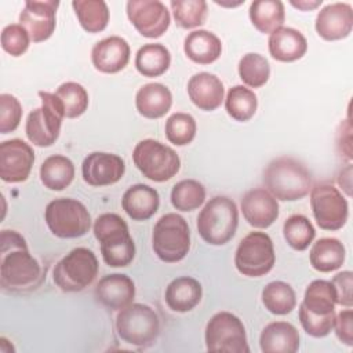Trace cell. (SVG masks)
<instances>
[{
	"mask_svg": "<svg viewBox=\"0 0 353 353\" xmlns=\"http://www.w3.org/2000/svg\"><path fill=\"white\" fill-rule=\"evenodd\" d=\"M117 335L132 346L152 345L160 332V319L154 309L143 303H131L119 310L116 317Z\"/></svg>",
	"mask_w": 353,
	"mask_h": 353,
	"instance_id": "obj_7",
	"label": "cell"
},
{
	"mask_svg": "<svg viewBox=\"0 0 353 353\" xmlns=\"http://www.w3.org/2000/svg\"><path fill=\"white\" fill-rule=\"evenodd\" d=\"M124 172V160L119 154L108 152H92L81 164L84 182L95 188L109 186L119 182Z\"/></svg>",
	"mask_w": 353,
	"mask_h": 353,
	"instance_id": "obj_17",
	"label": "cell"
},
{
	"mask_svg": "<svg viewBox=\"0 0 353 353\" xmlns=\"http://www.w3.org/2000/svg\"><path fill=\"white\" fill-rule=\"evenodd\" d=\"M240 207L244 219L258 229L269 228L279 218V203L265 188L245 192Z\"/></svg>",
	"mask_w": 353,
	"mask_h": 353,
	"instance_id": "obj_19",
	"label": "cell"
},
{
	"mask_svg": "<svg viewBox=\"0 0 353 353\" xmlns=\"http://www.w3.org/2000/svg\"><path fill=\"white\" fill-rule=\"evenodd\" d=\"M22 119V105L11 94L0 95V132L8 134L18 128Z\"/></svg>",
	"mask_w": 353,
	"mask_h": 353,
	"instance_id": "obj_44",
	"label": "cell"
},
{
	"mask_svg": "<svg viewBox=\"0 0 353 353\" xmlns=\"http://www.w3.org/2000/svg\"><path fill=\"white\" fill-rule=\"evenodd\" d=\"M98 259L85 247L73 248L54 268L52 279L65 292H79L87 288L98 274Z\"/></svg>",
	"mask_w": 353,
	"mask_h": 353,
	"instance_id": "obj_6",
	"label": "cell"
},
{
	"mask_svg": "<svg viewBox=\"0 0 353 353\" xmlns=\"http://www.w3.org/2000/svg\"><path fill=\"white\" fill-rule=\"evenodd\" d=\"M152 247L163 262L182 261L190 250V230L185 218L175 212L164 214L153 228Z\"/></svg>",
	"mask_w": 353,
	"mask_h": 353,
	"instance_id": "obj_5",
	"label": "cell"
},
{
	"mask_svg": "<svg viewBox=\"0 0 353 353\" xmlns=\"http://www.w3.org/2000/svg\"><path fill=\"white\" fill-rule=\"evenodd\" d=\"M203 295L201 284L189 276L174 279L165 288V303L167 306L178 313H186L194 309Z\"/></svg>",
	"mask_w": 353,
	"mask_h": 353,
	"instance_id": "obj_26",
	"label": "cell"
},
{
	"mask_svg": "<svg viewBox=\"0 0 353 353\" xmlns=\"http://www.w3.org/2000/svg\"><path fill=\"white\" fill-rule=\"evenodd\" d=\"M186 57L199 65H210L215 62L222 52V43L212 32L199 29L190 32L183 41Z\"/></svg>",
	"mask_w": 353,
	"mask_h": 353,
	"instance_id": "obj_28",
	"label": "cell"
},
{
	"mask_svg": "<svg viewBox=\"0 0 353 353\" xmlns=\"http://www.w3.org/2000/svg\"><path fill=\"white\" fill-rule=\"evenodd\" d=\"M0 284L6 292L26 294L40 287L46 276L41 265L30 255L26 240L15 230L0 234Z\"/></svg>",
	"mask_w": 353,
	"mask_h": 353,
	"instance_id": "obj_1",
	"label": "cell"
},
{
	"mask_svg": "<svg viewBox=\"0 0 353 353\" xmlns=\"http://www.w3.org/2000/svg\"><path fill=\"white\" fill-rule=\"evenodd\" d=\"M130 44L120 36H109L94 44L91 61L97 70L108 74L123 70L130 61Z\"/></svg>",
	"mask_w": 353,
	"mask_h": 353,
	"instance_id": "obj_20",
	"label": "cell"
},
{
	"mask_svg": "<svg viewBox=\"0 0 353 353\" xmlns=\"http://www.w3.org/2000/svg\"><path fill=\"white\" fill-rule=\"evenodd\" d=\"M335 292H336V303L345 307H352L353 305V273L350 270H343L335 274L331 280Z\"/></svg>",
	"mask_w": 353,
	"mask_h": 353,
	"instance_id": "obj_46",
	"label": "cell"
},
{
	"mask_svg": "<svg viewBox=\"0 0 353 353\" xmlns=\"http://www.w3.org/2000/svg\"><path fill=\"white\" fill-rule=\"evenodd\" d=\"M57 0H28L19 14V25L28 32L33 43L50 39L57 26Z\"/></svg>",
	"mask_w": 353,
	"mask_h": 353,
	"instance_id": "obj_15",
	"label": "cell"
},
{
	"mask_svg": "<svg viewBox=\"0 0 353 353\" xmlns=\"http://www.w3.org/2000/svg\"><path fill=\"white\" fill-rule=\"evenodd\" d=\"M276 262L273 241L265 232H251L243 237L234 254V266L243 276L268 274Z\"/></svg>",
	"mask_w": 353,
	"mask_h": 353,
	"instance_id": "obj_11",
	"label": "cell"
},
{
	"mask_svg": "<svg viewBox=\"0 0 353 353\" xmlns=\"http://www.w3.org/2000/svg\"><path fill=\"white\" fill-rule=\"evenodd\" d=\"M74 178L73 161L62 154L48 156L40 165L41 183L50 190L66 189Z\"/></svg>",
	"mask_w": 353,
	"mask_h": 353,
	"instance_id": "obj_30",
	"label": "cell"
},
{
	"mask_svg": "<svg viewBox=\"0 0 353 353\" xmlns=\"http://www.w3.org/2000/svg\"><path fill=\"white\" fill-rule=\"evenodd\" d=\"M265 189L281 201H296L309 194L312 174L299 160L281 156L273 159L263 171Z\"/></svg>",
	"mask_w": 353,
	"mask_h": 353,
	"instance_id": "obj_2",
	"label": "cell"
},
{
	"mask_svg": "<svg viewBox=\"0 0 353 353\" xmlns=\"http://www.w3.org/2000/svg\"><path fill=\"white\" fill-rule=\"evenodd\" d=\"M127 17L134 28L148 39L163 36L171 22L168 8L159 0H130Z\"/></svg>",
	"mask_w": 353,
	"mask_h": 353,
	"instance_id": "obj_14",
	"label": "cell"
},
{
	"mask_svg": "<svg viewBox=\"0 0 353 353\" xmlns=\"http://www.w3.org/2000/svg\"><path fill=\"white\" fill-rule=\"evenodd\" d=\"M336 338L346 346L353 345V312L350 307L335 314L334 327Z\"/></svg>",
	"mask_w": 353,
	"mask_h": 353,
	"instance_id": "obj_47",
	"label": "cell"
},
{
	"mask_svg": "<svg viewBox=\"0 0 353 353\" xmlns=\"http://www.w3.org/2000/svg\"><path fill=\"white\" fill-rule=\"evenodd\" d=\"M301 305L307 312L317 316L335 313L336 292L332 283L328 280H313L306 287Z\"/></svg>",
	"mask_w": 353,
	"mask_h": 353,
	"instance_id": "obj_33",
	"label": "cell"
},
{
	"mask_svg": "<svg viewBox=\"0 0 353 353\" xmlns=\"http://www.w3.org/2000/svg\"><path fill=\"white\" fill-rule=\"evenodd\" d=\"M317 34L327 40L335 41L350 34L353 28V8L347 3H332L323 7L314 22Z\"/></svg>",
	"mask_w": 353,
	"mask_h": 353,
	"instance_id": "obj_18",
	"label": "cell"
},
{
	"mask_svg": "<svg viewBox=\"0 0 353 353\" xmlns=\"http://www.w3.org/2000/svg\"><path fill=\"white\" fill-rule=\"evenodd\" d=\"M350 121L349 120H343L339 125V130H338V148H339V152L342 154H345V157L347 160H352V138H350V134L346 135L345 138V132L347 131V128H350Z\"/></svg>",
	"mask_w": 353,
	"mask_h": 353,
	"instance_id": "obj_48",
	"label": "cell"
},
{
	"mask_svg": "<svg viewBox=\"0 0 353 353\" xmlns=\"http://www.w3.org/2000/svg\"><path fill=\"white\" fill-rule=\"evenodd\" d=\"M205 200V189L196 179H182L171 190V204L174 208L188 212L197 210Z\"/></svg>",
	"mask_w": 353,
	"mask_h": 353,
	"instance_id": "obj_38",
	"label": "cell"
},
{
	"mask_svg": "<svg viewBox=\"0 0 353 353\" xmlns=\"http://www.w3.org/2000/svg\"><path fill=\"white\" fill-rule=\"evenodd\" d=\"M44 219L51 233L61 239L81 237L91 228V215L87 207L69 197L50 201L44 211Z\"/></svg>",
	"mask_w": 353,
	"mask_h": 353,
	"instance_id": "obj_8",
	"label": "cell"
},
{
	"mask_svg": "<svg viewBox=\"0 0 353 353\" xmlns=\"http://www.w3.org/2000/svg\"><path fill=\"white\" fill-rule=\"evenodd\" d=\"M204 339L208 352H250L245 327L243 321L230 312H218L208 320Z\"/></svg>",
	"mask_w": 353,
	"mask_h": 353,
	"instance_id": "obj_12",
	"label": "cell"
},
{
	"mask_svg": "<svg viewBox=\"0 0 353 353\" xmlns=\"http://www.w3.org/2000/svg\"><path fill=\"white\" fill-rule=\"evenodd\" d=\"M345 256V245L338 239L323 237L313 244L309 254V261L314 270L330 273L343 265Z\"/></svg>",
	"mask_w": 353,
	"mask_h": 353,
	"instance_id": "obj_29",
	"label": "cell"
},
{
	"mask_svg": "<svg viewBox=\"0 0 353 353\" xmlns=\"http://www.w3.org/2000/svg\"><path fill=\"white\" fill-rule=\"evenodd\" d=\"M310 207L320 229L339 230L349 216L347 200L330 183H319L310 189Z\"/></svg>",
	"mask_w": 353,
	"mask_h": 353,
	"instance_id": "obj_13",
	"label": "cell"
},
{
	"mask_svg": "<svg viewBox=\"0 0 353 353\" xmlns=\"http://www.w3.org/2000/svg\"><path fill=\"white\" fill-rule=\"evenodd\" d=\"M39 97L41 99V106L28 114L25 134L33 145L48 148L58 139L65 114L55 94L39 91Z\"/></svg>",
	"mask_w": 353,
	"mask_h": 353,
	"instance_id": "obj_10",
	"label": "cell"
},
{
	"mask_svg": "<svg viewBox=\"0 0 353 353\" xmlns=\"http://www.w3.org/2000/svg\"><path fill=\"white\" fill-rule=\"evenodd\" d=\"M174 19L183 29H193L205 22L208 7L204 0H171Z\"/></svg>",
	"mask_w": 353,
	"mask_h": 353,
	"instance_id": "obj_41",
	"label": "cell"
},
{
	"mask_svg": "<svg viewBox=\"0 0 353 353\" xmlns=\"http://www.w3.org/2000/svg\"><path fill=\"white\" fill-rule=\"evenodd\" d=\"M94 236L101 243V254L112 268L128 266L135 256V243L125 221L113 212L99 215L94 222Z\"/></svg>",
	"mask_w": 353,
	"mask_h": 353,
	"instance_id": "obj_3",
	"label": "cell"
},
{
	"mask_svg": "<svg viewBox=\"0 0 353 353\" xmlns=\"http://www.w3.org/2000/svg\"><path fill=\"white\" fill-rule=\"evenodd\" d=\"M268 48L273 59L279 62H294L306 54L307 40L299 30L281 26L269 34Z\"/></svg>",
	"mask_w": 353,
	"mask_h": 353,
	"instance_id": "obj_23",
	"label": "cell"
},
{
	"mask_svg": "<svg viewBox=\"0 0 353 353\" xmlns=\"http://www.w3.org/2000/svg\"><path fill=\"white\" fill-rule=\"evenodd\" d=\"M172 94L160 83H148L142 85L135 95V108L146 119H160L171 109Z\"/></svg>",
	"mask_w": 353,
	"mask_h": 353,
	"instance_id": "obj_27",
	"label": "cell"
},
{
	"mask_svg": "<svg viewBox=\"0 0 353 353\" xmlns=\"http://www.w3.org/2000/svg\"><path fill=\"white\" fill-rule=\"evenodd\" d=\"M248 15L256 30L270 34L284 23V4L280 0H256L250 4Z\"/></svg>",
	"mask_w": 353,
	"mask_h": 353,
	"instance_id": "obj_32",
	"label": "cell"
},
{
	"mask_svg": "<svg viewBox=\"0 0 353 353\" xmlns=\"http://www.w3.org/2000/svg\"><path fill=\"white\" fill-rule=\"evenodd\" d=\"M72 7L85 32L99 33L108 26L109 8L103 0H74Z\"/></svg>",
	"mask_w": 353,
	"mask_h": 353,
	"instance_id": "obj_34",
	"label": "cell"
},
{
	"mask_svg": "<svg viewBox=\"0 0 353 353\" xmlns=\"http://www.w3.org/2000/svg\"><path fill=\"white\" fill-rule=\"evenodd\" d=\"M259 346L263 353H295L299 349V332L287 321H272L261 332Z\"/></svg>",
	"mask_w": 353,
	"mask_h": 353,
	"instance_id": "obj_25",
	"label": "cell"
},
{
	"mask_svg": "<svg viewBox=\"0 0 353 353\" xmlns=\"http://www.w3.org/2000/svg\"><path fill=\"white\" fill-rule=\"evenodd\" d=\"M298 316L305 332L313 338L327 336L334 327L335 313L327 314V316H317L307 312L302 305H299Z\"/></svg>",
	"mask_w": 353,
	"mask_h": 353,
	"instance_id": "obj_45",
	"label": "cell"
},
{
	"mask_svg": "<svg viewBox=\"0 0 353 353\" xmlns=\"http://www.w3.org/2000/svg\"><path fill=\"white\" fill-rule=\"evenodd\" d=\"M283 234L291 248L305 251L312 244L316 230L309 218L301 214H294L285 219L283 225Z\"/></svg>",
	"mask_w": 353,
	"mask_h": 353,
	"instance_id": "obj_39",
	"label": "cell"
},
{
	"mask_svg": "<svg viewBox=\"0 0 353 353\" xmlns=\"http://www.w3.org/2000/svg\"><path fill=\"white\" fill-rule=\"evenodd\" d=\"M239 210L226 196H215L203 207L197 216V232L211 245H223L236 234Z\"/></svg>",
	"mask_w": 353,
	"mask_h": 353,
	"instance_id": "obj_4",
	"label": "cell"
},
{
	"mask_svg": "<svg viewBox=\"0 0 353 353\" xmlns=\"http://www.w3.org/2000/svg\"><path fill=\"white\" fill-rule=\"evenodd\" d=\"M95 298L109 310H121L135 298V284L127 274L112 273L103 276L95 287Z\"/></svg>",
	"mask_w": 353,
	"mask_h": 353,
	"instance_id": "obj_21",
	"label": "cell"
},
{
	"mask_svg": "<svg viewBox=\"0 0 353 353\" xmlns=\"http://www.w3.org/2000/svg\"><path fill=\"white\" fill-rule=\"evenodd\" d=\"M262 303L268 312L284 316L291 313L296 306L294 288L284 281H270L262 290Z\"/></svg>",
	"mask_w": 353,
	"mask_h": 353,
	"instance_id": "obj_35",
	"label": "cell"
},
{
	"mask_svg": "<svg viewBox=\"0 0 353 353\" xmlns=\"http://www.w3.org/2000/svg\"><path fill=\"white\" fill-rule=\"evenodd\" d=\"M160 205V196L156 189L145 183L130 186L123 197L121 207L132 221H146L152 218Z\"/></svg>",
	"mask_w": 353,
	"mask_h": 353,
	"instance_id": "obj_24",
	"label": "cell"
},
{
	"mask_svg": "<svg viewBox=\"0 0 353 353\" xmlns=\"http://www.w3.org/2000/svg\"><path fill=\"white\" fill-rule=\"evenodd\" d=\"M323 0H313V1H307V0H299V1H294L291 0L290 4L298 10H302V11H310V10H314L317 8L319 6H321Z\"/></svg>",
	"mask_w": 353,
	"mask_h": 353,
	"instance_id": "obj_49",
	"label": "cell"
},
{
	"mask_svg": "<svg viewBox=\"0 0 353 353\" xmlns=\"http://www.w3.org/2000/svg\"><path fill=\"white\" fill-rule=\"evenodd\" d=\"M258 108L255 92L244 85H234L228 91L225 98V109L236 121L250 120Z\"/></svg>",
	"mask_w": 353,
	"mask_h": 353,
	"instance_id": "obj_36",
	"label": "cell"
},
{
	"mask_svg": "<svg viewBox=\"0 0 353 353\" xmlns=\"http://www.w3.org/2000/svg\"><path fill=\"white\" fill-rule=\"evenodd\" d=\"M188 95L196 108L212 112L218 109L225 99V88L218 76L208 72H200L189 79Z\"/></svg>",
	"mask_w": 353,
	"mask_h": 353,
	"instance_id": "obj_22",
	"label": "cell"
},
{
	"mask_svg": "<svg viewBox=\"0 0 353 353\" xmlns=\"http://www.w3.org/2000/svg\"><path fill=\"white\" fill-rule=\"evenodd\" d=\"M30 43L28 32L19 23H10L1 30V48L11 57H21Z\"/></svg>",
	"mask_w": 353,
	"mask_h": 353,
	"instance_id": "obj_43",
	"label": "cell"
},
{
	"mask_svg": "<svg viewBox=\"0 0 353 353\" xmlns=\"http://www.w3.org/2000/svg\"><path fill=\"white\" fill-rule=\"evenodd\" d=\"M237 69L241 81L252 88L265 85L270 76V65L268 59L256 52H248L243 55Z\"/></svg>",
	"mask_w": 353,
	"mask_h": 353,
	"instance_id": "obj_40",
	"label": "cell"
},
{
	"mask_svg": "<svg viewBox=\"0 0 353 353\" xmlns=\"http://www.w3.org/2000/svg\"><path fill=\"white\" fill-rule=\"evenodd\" d=\"M59 99L66 119H76L81 116L88 108V92L87 90L74 81L61 84L54 92Z\"/></svg>",
	"mask_w": 353,
	"mask_h": 353,
	"instance_id": "obj_37",
	"label": "cell"
},
{
	"mask_svg": "<svg viewBox=\"0 0 353 353\" xmlns=\"http://www.w3.org/2000/svg\"><path fill=\"white\" fill-rule=\"evenodd\" d=\"M171 65L168 48L160 43L143 44L135 55V68L145 77H157L164 74Z\"/></svg>",
	"mask_w": 353,
	"mask_h": 353,
	"instance_id": "obj_31",
	"label": "cell"
},
{
	"mask_svg": "<svg viewBox=\"0 0 353 353\" xmlns=\"http://www.w3.org/2000/svg\"><path fill=\"white\" fill-rule=\"evenodd\" d=\"M164 131L168 142H171L172 145L175 146L189 145L196 137V131H197L196 120L189 113H182V112L172 113L165 121Z\"/></svg>",
	"mask_w": 353,
	"mask_h": 353,
	"instance_id": "obj_42",
	"label": "cell"
},
{
	"mask_svg": "<svg viewBox=\"0 0 353 353\" xmlns=\"http://www.w3.org/2000/svg\"><path fill=\"white\" fill-rule=\"evenodd\" d=\"M132 161L143 176L154 182L171 179L181 167L179 156L172 148L150 138L142 139L135 145Z\"/></svg>",
	"mask_w": 353,
	"mask_h": 353,
	"instance_id": "obj_9",
	"label": "cell"
},
{
	"mask_svg": "<svg viewBox=\"0 0 353 353\" xmlns=\"http://www.w3.org/2000/svg\"><path fill=\"white\" fill-rule=\"evenodd\" d=\"M34 163V152L29 143L14 138L0 143V178L8 183L28 179Z\"/></svg>",
	"mask_w": 353,
	"mask_h": 353,
	"instance_id": "obj_16",
	"label": "cell"
}]
</instances>
